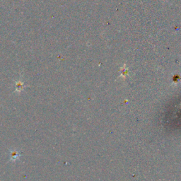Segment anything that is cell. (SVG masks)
Masks as SVG:
<instances>
[{"instance_id": "obj_1", "label": "cell", "mask_w": 181, "mask_h": 181, "mask_svg": "<svg viewBox=\"0 0 181 181\" xmlns=\"http://www.w3.org/2000/svg\"><path fill=\"white\" fill-rule=\"evenodd\" d=\"M20 157V154L16 150H13L10 151V159L13 161H16V160Z\"/></svg>"}, {"instance_id": "obj_2", "label": "cell", "mask_w": 181, "mask_h": 181, "mask_svg": "<svg viewBox=\"0 0 181 181\" xmlns=\"http://www.w3.org/2000/svg\"><path fill=\"white\" fill-rule=\"evenodd\" d=\"M24 89V85H23L22 82L19 81L16 84V91L17 92H21V90Z\"/></svg>"}]
</instances>
